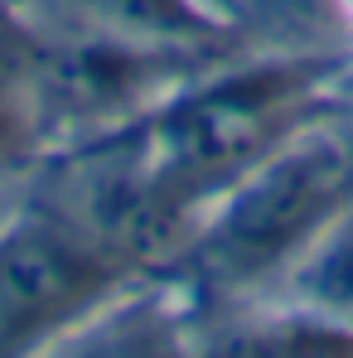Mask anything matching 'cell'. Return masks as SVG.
Wrapping results in <instances>:
<instances>
[{"mask_svg": "<svg viewBox=\"0 0 353 358\" xmlns=\"http://www.w3.org/2000/svg\"><path fill=\"white\" fill-rule=\"evenodd\" d=\"M319 68H257L223 78L194 97H179L165 107L150 131L145 165L175 189L194 194L213 179L247 170L281 131L286 121L315 97Z\"/></svg>", "mask_w": 353, "mask_h": 358, "instance_id": "1", "label": "cell"}, {"mask_svg": "<svg viewBox=\"0 0 353 358\" xmlns=\"http://www.w3.org/2000/svg\"><path fill=\"white\" fill-rule=\"evenodd\" d=\"M353 160L339 145H300L266 160L237 184L218 228L208 233V262L223 271H257L305 238L349 189Z\"/></svg>", "mask_w": 353, "mask_h": 358, "instance_id": "2", "label": "cell"}, {"mask_svg": "<svg viewBox=\"0 0 353 358\" xmlns=\"http://www.w3.org/2000/svg\"><path fill=\"white\" fill-rule=\"evenodd\" d=\"M97 262L54 228H20L0 242V344L29 339L92 296Z\"/></svg>", "mask_w": 353, "mask_h": 358, "instance_id": "3", "label": "cell"}, {"mask_svg": "<svg viewBox=\"0 0 353 358\" xmlns=\"http://www.w3.org/2000/svg\"><path fill=\"white\" fill-rule=\"evenodd\" d=\"M54 78V92L78 102V107H107L121 102L136 83H141V59L117 54V49H82V54H68L49 68Z\"/></svg>", "mask_w": 353, "mask_h": 358, "instance_id": "4", "label": "cell"}, {"mask_svg": "<svg viewBox=\"0 0 353 358\" xmlns=\"http://www.w3.org/2000/svg\"><path fill=\"white\" fill-rule=\"evenodd\" d=\"M97 15H112L117 24H131L141 34H165V39H203L213 24L189 5V0H87Z\"/></svg>", "mask_w": 353, "mask_h": 358, "instance_id": "5", "label": "cell"}]
</instances>
